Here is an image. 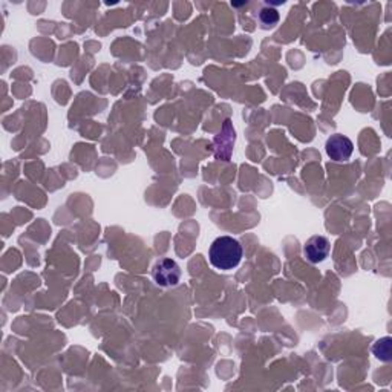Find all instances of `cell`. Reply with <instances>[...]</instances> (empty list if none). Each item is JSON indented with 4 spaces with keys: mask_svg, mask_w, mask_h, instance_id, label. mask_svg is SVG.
<instances>
[{
    "mask_svg": "<svg viewBox=\"0 0 392 392\" xmlns=\"http://www.w3.org/2000/svg\"><path fill=\"white\" fill-rule=\"evenodd\" d=\"M304 255L311 264L325 261L330 255V241L325 236H313L305 242Z\"/></svg>",
    "mask_w": 392,
    "mask_h": 392,
    "instance_id": "277c9868",
    "label": "cell"
},
{
    "mask_svg": "<svg viewBox=\"0 0 392 392\" xmlns=\"http://www.w3.org/2000/svg\"><path fill=\"white\" fill-rule=\"evenodd\" d=\"M208 257L215 268L222 271L233 270L242 259V247L239 241L233 239L232 236H221L210 245Z\"/></svg>",
    "mask_w": 392,
    "mask_h": 392,
    "instance_id": "6da1fadb",
    "label": "cell"
},
{
    "mask_svg": "<svg viewBox=\"0 0 392 392\" xmlns=\"http://www.w3.org/2000/svg\"><path fill=\"white\" fill-rule=\"evenodd\" d=\"M152 277L159 286H175L181 279V268L173 259L164 257L155 264L152 270Z\"/></svg>",
    "mask_w": 392,
    "mask_h": 392,
    "instance_id": "7a4b0ae2",
    "label": "cell"
},
{
    "mask_svg": "<svg viewBox=\"0 0 392 392\" xmlns=\"http://www.w3.org/2000/svg\"><path fill=\"white\" fill-rule=\"evenodd\" d=\"M259 20H261L264 28H271L279 22V12L275 8H264L259 12Z\"/></svg>",
    "mask_w": 392,
    "mask_h": 392,
    "instance_id": "5b68a950",
    "label": "cell"
},
{
    "mask_svg": "<svg viewBox=\"0 0 392 392\" xmlns=\"http://www.w3.org/2000/svg\"><path fill=\"white\" fill-rule=\"evenodd\" d=\"M325 149H326L328 157L340 163V161H346L349 159V157L353 155L354 144L348 137L335 134L326 139Z\"/></svg>",
    "mask_w": 392,
    "mask_h": 392,
    "instance_id": "3957f363",
    "label": "cell"
},
{
    "mask_svg": "<svg viewBox=\"0 0 392 392\" xmlns=\"http://www.w3.org/2000/svg\"><path fill=\"white\" fill-rule=\"evenodd\" d=\"M374 354L379 357L380 360H389L391 359V339H382L374 345L373 348Z\"/></svg>",
    "mask_w": 392,
    "mask_h": 392,
    "instance_id": "8992f818",
    "label": "cell"
}]
</instances>
